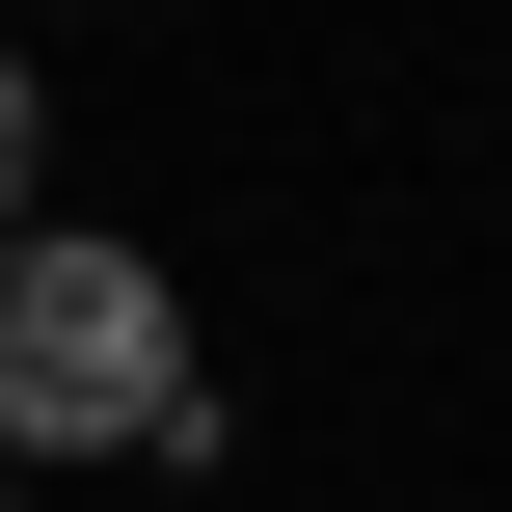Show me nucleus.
Listing matches in <instances>:
<instances>
[{
  "label": "nucleus",
  "mask_w": 512,
  "mask_h": 512,
  "mask_svg": "<svg viewBox=\"0 0 512 512\" xmlns=\"http://www.w3.org/2000/svg\"><path fill=\"white\" fill-rule=\"evenodd\" d=\"M0 459H189V297L81 216L0 243Z\"/></svg>",
  "instance_id": "1"
},
{
  "label": "nucleus",
  "mask_w": 512,
  "mask_h": 512,
  "mask_svg": "<svg viewBox=\"0 0 512 512\" xmlns=\"http://www.w3.org/2000/svg\"><path fill=\"white\" fill-rule=\"evenodd\" d=\"M0 243H27V54H0Z\"/></svg>",
  "instance_id": "2"
},
{
  "label": "nucleus",
  "mask_w": 512,
  "mask_h": 512,
  "mask_svg": "<svg viewBox=\"0 0 512 512\" xmlns=\"http://www.w3.org/2000/svg\"><path fill=\"white\" fill-rule=\"evenodd\" d=\"M0 512H27V486H0Z\"/></svg>",
  "instance_id": "3"
}]
</instances>
